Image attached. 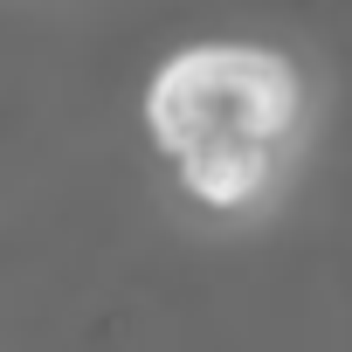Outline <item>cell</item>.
<instances>
[{
	"label": "cell",
	"mask_w": 352,
	"mask_h": 352,
	"mask_svg": "<svg viewBox=\"0 0 352 352\" xmlns=\"http://www.w3.org/2000/svg\"><path fill=\"white\" fill-rule=\"evenodd\" d=\"M304 83L290 56L256 49V42H201L166 56L145 83V131L152 145L180 166L208 145H283L297 131Z\"/></svg>",
	"instance_id": "obj_1"
},
{
	"label": "cell",
	"mask_w": 352,
	"mask_h": 352,
	"mask_svg": "<svg viewBox=\"0 0 352 352\" xmlns=\"http://www.w3.org/2000/svg\"><path fill=\"white\" fill-rule=\"evenodd\" d=\"M270 180H276V145H249V138H235V145H208V152L180 159V187H187L201 208H221V214L263 201Z\"/></svg>",
	"instance_id": "obj_2"
}]
</instances>
